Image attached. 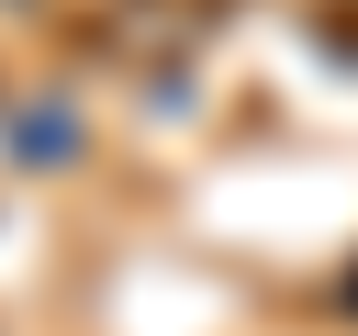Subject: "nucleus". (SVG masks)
I'll return each instance as SVG.
<instances>
[{"label":"nucleus","instance_id":"nucleus-1","mask_svg":"<svg viewBox=\"0 0 358 336\" xmlns=\"http://www.w3.org/2000/svg\"><path fill=\"white\" fill-rule=\"evenodd\" d=\"M11 146H22V157H67V146H78V123L45 101V112H22V123H11Z\"/></svg>","mask_w":358,"mask_h":336}]
</instances>
